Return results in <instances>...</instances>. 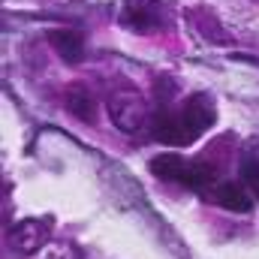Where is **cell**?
Masks as SVG:
<instances>
[{"instance_id":"obj_1","label":"cell","mask_w":259,"mask_h":259,"mask_svg":"<svg viewBox=\"0 0 259 259\" xmlns=\"http://www.w3.org/2000/svg\"><path fill=\"white\" fill-rule=\"evenodd\" d=\"M106 109H109L112 124L121 130V133H130V136H133V133L145 130V124H148V100H145L136 88H121V91H115V94L109 97Z\"/></svg>"},{"instance_id":"obj_2","label":"cell","mask_w":259,"mask_h":259,"mask_svg":"<svg viewBox=\"0 0 259 259\" xmlns=\"http://www.w3.org/2000/svg\"><path fill=\"white\" fill-rule=\"evenodd\" d=\"M121 24L139 33H151L166 24V6L160 0H124Z\"/></svg>"},{"instance_id":"obj_3","label":"cell","mask_w":259,"mask_h":259,"mask_svg":"<svg viewBox=\"0 0 259 259\" xmlns=\"http://www.w3.org/2000/svg\"><path fill=\"white\" fill-rule=\"evenodd\" d=\"M178 115H181V124L187 127V133L193 136V142L205 133V130L214 127V121H217V112H214V103H211L208 94H193V97H187Z\"/></svg>"},{"instance_id":"obj_4","label":"cell","mask_w":259,"mask_h":259,"mask_svg":"<svg viewBox=\"0 0 259 259\" xmlns=\"http://www.w3.org/2000/svg\"><path fill=\"white\" fill-rule=\"evenodd\" d=\"M9 244L12 250L30 256L36 250H42L49 244V223L46 220H36V217H27V220H18L12 229H9Z\"/></svg>"},{"instance_id":"obj_5","label":"cell","mask_w":259,"mask_h":259,"mask_svg":"<svg viewBox=\"0 0 259 259\" xmlns=\"http://www.w3.org/2000/svg\"><path fill=\"white\" fill-rule=\"evenodd\" d=\"M154 139L169 145V148H184V145L193 142V136L181 124V115H172L169 109H160L154 115Z\"/></svg>"},{"instance_id":"obj_6","label":"cell","mask_w":259,"mask_h":259,"mask_svg":"<svg viewBox=\"0 0 259 259\" xmlns=\"http://www.w3.org/2000/svg\"><path fill=\"white\" fill-rule=\"evenodd\" d=\"M214 202L226 211H235V214H247L253 208V193L244 190V184H235V181H223L217 184L214 190Z\"/></svg>"},{"instance_id":"obj_7","label":"cell","mask_w":259,"mask_h":259,"mask_svg":"<svg viewBox=\"0 0 259 259\" xmlns=\"http://www.w3.org/2000/svg\"><path fill=\"white\" fill-rule=\"evenodd\" d=\"M49 42H52V49L64 58L66 64L84 61V33H78V30H52Z\"/></svg>"},{"instance_id":"obj_8","label":"cell","mask_w":259,"mask_h":259,"mask_svg":"<svg viewBox=\"0 0 259 259\" xmlns=\"http://www.w3.org/2000/svg\"><path fill=\"white\" fill-rule=\"evenodd\" d=\"M66 109L84 124H94V118H97V100L91 97V91L84 84H72L66 91Z\"/></svg>"},{"instance_id":"obj_9","label":"cell","mask_w":259,"mask_h":259,"mask_svg":"<svg viewBox=\"0 0 259 259\" xmlns=\"http://www.w3.org/2000/svg\"><path fill=\"white\" fill-rule=\"evenodd\" d=\"M151 172L163 181H178L181 184V178L187 172V160L181 154H160V157L151 160Z\"/></svg>"},{"instance_id":"obj_10","label":"cell","mask_w":259,"mask_h":259,"mask_svg":"<svg viewBox=\"0 0 259 259\" xmlns=\"http://www.w3.org/2000/svg\"><path fill=\"white\" fill-rule=\"evenodd\" d=\"M214 181H217V172H214V166H208V163H187V172H184V178H181L184 187L199 190V193L208 190Z\"/></svg>"},{"instance_id":"obj_11","label":"cell","mask_w":259,"mask_h":259,"mask_svg":"<svg viewBox=\"0 0 259 259\" xmlns=\"http://www.w3.org/2000/svg\"><path fill=\"white\" fill-rule=\"evenodd\" d=\"M42 259H81V253H78L75 244L58 241V244H49V247H46V256Z\"/></svg>"}]
</instances>
